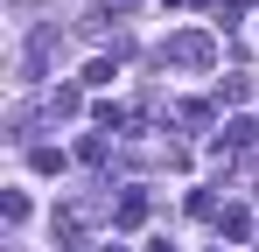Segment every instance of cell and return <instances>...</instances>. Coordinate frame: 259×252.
Returning <instances> with one entry per match:
<instances>
[{
	"mask_svg": "<svg viewBox=\"0 0 259 252\" xmlns=\"http://www.w3.org/2000/svg\"><path fill=\"white\" fill-rule=\"evenodd\" d=\"M161 63H175V70H210L217 63V35L210 28H175V35L161 42Z\"/></svg>",
	"mask_w": 259,
	"mask_h": 252,
	"instance_id": "1",
	"label": "cell"
},
{
	"mask_svg": "<svg viewBox=\"0 0 259 252\" xmlns=\"http://www.w3.org/2000/svg\"><path fill=\"white\" fill-rule=\"evenodd\" d=\"M112 224H119V231H140V224H147V189H126V196L112 203Z\"/></svg>",
	"mask_w": 259,
	"mask_h": 252,
	"instance_id": "2",
	"label": "cell"
},
{
	"mask_svg": "<svg viewBox=\"0 0 259 252\" xmlns=\"http://www.w3.org/2000/svg\"><path fill=\"white\" fill-rule=\"evenodd\" d=\"M217 231H224L231 245H245V238H252V210H245V203H224V210H217Z\"/></svg>",
	"mask_w": 259,
	"mask_h": 252,
	"instance_id": "3",
	"label": "cell"
},
{
	"mask_svg": "<svg viewBox=\"0 0 259 252\" xmlns=\"http://www.w3.org/2000/svg\"><path fill=\"white\" fill-rule=\"evenodd\" d=\"M49 231H56V245H70V252H77V238H84V217H77V210H56V217H49Z\"/></svg>",
	"mask_w": 259,
	"mask_h": 252,
	"instance_id": "4",
	"label": "cell"
},
{
	"mask_svg": "<svg viewBox=\"0 0 259 252\" xmlns=\"http://www.w3.org/2000/svg\"><path fill=\"white\" fill-rule=\"evenodd\" d=\"M105 154H112V140H105V133H84V140H77V161H84V168H98Z\"/></svg>",
	"mask_w": 259,
	"mask_h": 252,
	"instance_id": "5",
	"label": "cell"
},
{
	"mask_svg": "<svg viewBox=\"0 0 259 252\" xmlns=\"http://www.w3.org/2000/svg\"><path fill=\"white\" fill-rule=\"evenodd\" d=\"M0 217L21 231V224H28V196H21V189H7V196H0Z\"/></svg>",
	"mask_w": 259,
	"mask_h": 252,
	"instance_id": "6",
	"label": "cell"
},
{
	"mask_svg": "<svg viewBox=\"0 0 259 252\" xmlns=\"http://www.w3.org/2000/svg\"><path fill=\"white\" fill-rule=\"evenodd\" d=\"M28 168H35V175H63V154H56V147H28Z\"/></svg>",
	"mask_w": 259,
	"mask_h": 252,
	"instance_id": "7",
	"label": "cell"
},
{
	"mask_svg": "<svg viewBox=\"0 0 259 252\" xmlns=\"http://www.w3.org/2000/svg\"><path fill=\"white\" fill-rule=\"evenodd\" d=\"M49 112L70 119V112H77V84H56V91H49Z\"/></svg>",
	"mask_w": 259,
	"mask_h": 252,
	"instance_id": "8",
	"label": "cell"
},
{
	"mask_svg": "<svg viewBox=\"0 0 259 252\" xmlns=\"http://www.w3.org/2000/svg\"><path fill=\"white\" fill-rule=\"evenodd\" d=\"M112 77H119V70H112V56H91V63H84V84H98V91H105Z\"/></svg>",
	"mask_w": 259,
	"mask_h": 252,
	"instance_id": "9",
	"label": "cell"
},
{
	"mask_svg": "<svg viewBox=\"0 0 259 252\" xmlns=\"http://www.w3.org/2000/svg\"><path fill=\"white\" fill-rule=\"evenodd\" d=\"M238 7H259V0H238Z\"/></svg>",
	"mask_w": 259,
	"mask_h": 252,
	"instance_id": "10",
	"label": "cell"
},
{
	"mask_svg": "<svg viewBox=\"0 0 259 252\" xmlns=\"http://www.w3.org/2000/svg\"><path fill=\"white\" fill-rule=\"evenodd\" d=\"M168 7H189V0H168Z\"/></svg>",
	"mask_w": 259,
	"mask_h": 252,
	"instance_id": "11",
	"label": "cell"
}]
</instances>
